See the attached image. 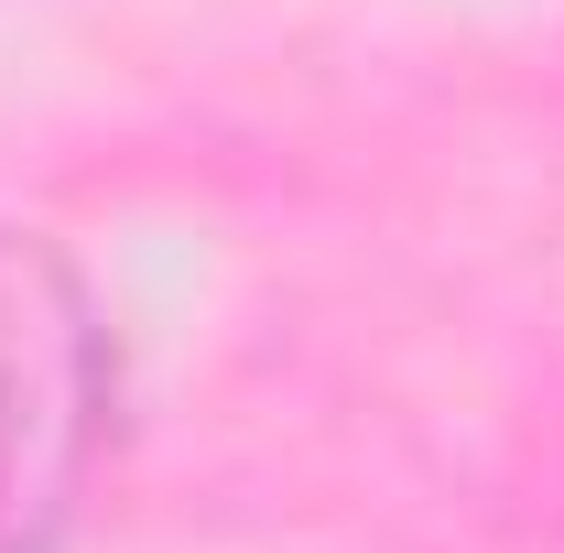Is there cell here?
<instances>
[{
	"mask_svg": "<svg viewBox=\"0 0 564 553\" xmlns=\"http://www.w3.org/2000/svg\"><path fill=\"white\" fill-rule=\"evenodd\" d=\"M109 434V326L55 239L0 228V553H55Z\"/></svg>",
	"mask_w": 564,
	"mask_h": 553,
	"instance_id": "cell-1",
	"label": "cell"
}]
</instances>
